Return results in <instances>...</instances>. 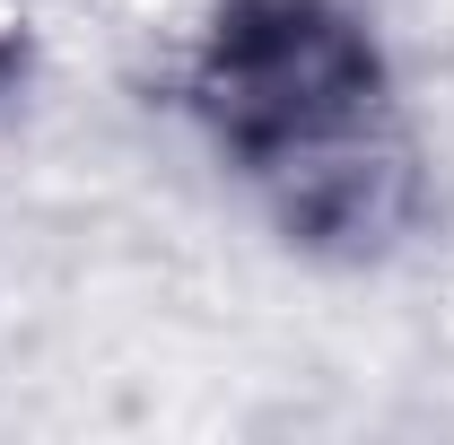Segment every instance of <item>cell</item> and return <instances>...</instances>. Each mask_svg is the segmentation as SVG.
I'll list each match as a JSON object with an SVG mask.
<instances>
[{"label": "cell", "instance_id": "obj_1", "mask_svg": "<svg viewBox=\"0 0 454 445\" xmlns=\"http://www.w3.org/2000/svg\"><path fill=\"white\" fill-rule=\"evenodd\" d=\"M219 122L245 158L271 175L333 167L367 140L376 113V61L324 0H236L210 70Z\"/></svg>", "mask_w": 454, "mask_h": 445}]
</instances>
